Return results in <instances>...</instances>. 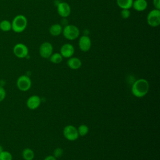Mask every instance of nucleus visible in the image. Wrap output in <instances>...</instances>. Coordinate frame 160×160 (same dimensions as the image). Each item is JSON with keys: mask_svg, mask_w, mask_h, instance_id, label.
<instances>
[{"mask_svg": "<svg viewBox=\"0 0 160 160\" xmlns=\"http://www.w3.org/2000/svg\"><path fill=\"white\" fill-rule=\"evenodd\" d=\"M147 22L151 27H157L160 24V10L154 9L147 15Z\"/></svg>", "mask_w": 160, "mask_h": 160, "instance_id": "nucleus-4", "label": "nucleus"}, {"mask_svg": "<svg viewBox=\"0 0 160 160\" xmlns=\"http://www.w3.org/2000/svg\"><path fill=\"white\" fill-rule=\"evenodd\" d=\"M149 89V84L147 80L143 78L136 80L132 86V94L137 98H142L146 96Z\"/></svg>", "mask_w": 160, "mask_h": 160, "instance_id": "nucleus-1", "label": "nucleus"}, {"mask_svg": "<svg viewBox=\"0 0 160 160\" xmlns=\"http://www.w3.org/2000/svg\"><path fill=\"white\" fill-rule=\"evenodd\" d=\"M44 160H57L56 159V158L52 155H50V156H46L44 159Z\"/></svg>", "mask_w": 160, "mask_h": 160, "instance_id": "nucleus-26", "label": "nucleus"}, {"mask_svg": "<svg viewBox=\"0 0 160 160\" xmlns=\"http://www.w3.org/2000/svg\"><path fill=\"white\" fill-rule=\"evenodd\" d=\"M63 149L61 148H57L56 149H55L54 150V152H53V156L56 158H61L62 154H63Z\"/></svg>", "mask_w": 160, "mask_h": 160, "instance_id": "nucleus-22", "label": "nucleus"}, {"mask_svg": "<svg viewBox=\"0 0 160 160\" xmlns=\"http://www.w3.org/2000/svg\"><path fill=\"white\" fill-rule=\"evenodd\" d=\"M49 32L52 36H58L62 32V28L59 24H54L49 29Z\"/></svg>", "mask_w": 160, "mask_h": 160, "instance_id": "nucleus-15", "label": "nucleus"}, {"mask_svg": "<svg viewBox=\"0 0 160 160\" xmlns=\"http://www.w3.org/2000/svg\"><path fill=\"white\" fill-rule=\"evenodd\" d=\"M62 33L66 39L72 41L79 37L80 31L79 28L75 25L68 24L62 28Z\"/></svg>", "mask_w": 160, "mask_h": 160, "instance_id": "nucleus-3", "label": "nucleus"}, {"mask_svg": "<svg viewBox=\"0 0 160 160\" xmlns=\"http://www.w3.org/2000/svg\"><path fill=\"white\" fill-rule=\"evenodd\" d=\"M28 26V19L22 14L16 15L11 22V30L16 33L23 32Z\"/></svg>", "mask_w": 160, "mask_h": 160, "instance_id": "nucleus-2", "label": "nucleus"}, {"mask_svg": "<svg viewBox=\"0 0 160 160\" xmlns=\"http://www.w3.org/2000/svg\"><path fill=\"white\" fill-rule=\"evenodd\" d=\"M74 53V46L69 43L64 44L60 49V54L62 58H69L72 56Z\"/></svg>", "mask_w": 160, "mask_h": 160, "instance_id": "nucleus-11", "label": "nucleus"}, {"mask_svg": "<svg viewBox=\"0 0 160 160\" xmlns=\"http://www.w3.org/2000/svg\"><path fill=\"white\" fill-rule=\"evenodd\" d=\"M22 156L24 160H32L34 158V152L30 148H25L22 151Z\"/></svg>", "mask_w": 160, "mask_h": 160, "instance_id": "nucleus-17", "label": "nucleus"}, {"mask_svg": "<svg viewBox=\"0 0 160 160\" xmlns=\"http://www.w3.org/2000/svg\"><path fill=\"white\" fill-rule=\"evenodd\" d=\"M0 29L4 32H8L11 30V22L7 19L2 20L0 22Z\"/></svg>", "mask_w": 160, "mask_h": 160, "instance_id": "nucleus-18", "label": "nucleus"}, {"mask_svg": "<svg viewBox=\"0 0 160 160\" xmlns=\"http://www.w3.org/2000/svg\"><path fill=\"white\" fill-rule=\"evenodd\" d=\"M18 88L22 91H26L31 87V80L29 76L22 75L19 76L16 81Z\"/></svg>", "mask_w": 160, "mask_h": 160, "instance_id": "nucleus-6", "label": "nucleus"}, {"mask_svg": "<svg viewBox=\"0 0 160 160\" xmlns=\"http://www.w3.org/2000/svg\"><path fill=\"white\" fill-rule=\"evenodd\" d=\"M2 151H3V148H2V146L1 145H0V152H2Z\"/></svg>", "mask_w": 160, "mask_h": 160, "instance_id": "nucleus-27", "label": "nucleus"}, {"mask_svg": "<svg viewBox=\"0 0 160 160\" xmlns=\"http://www.w3.org/2000/svg\"><path fill=\"white\" fill-rule=\"evenodd\" d=\"M91 40L89 36L83 35L80 37L78 41V45L81 51L83 52L88 51L91 48Z\"/></svg>", "mask_w": 160, "mask_h": 160, "instance_id": "nucleus-10", "label": "nucleus"}, {"mask_svg": "<svg viewBox=\"0 0 160 160\" xmlns=\"http://www.w3.org/2000/svg\"><path fill=\"white\" fill-rule=\"evenodd\" d=\"M57 11L58 14L62 18H67L71 14V7L66 2H61L57 6Z\"/></svg>", "mask_w": 160, "mask_h": 160, "instance_id": "nucleus-9", "label": "nucleus"}, {"mask_svg": "<svg viewBox=\"0 0 160 160\" xmlns=\"http://www.w3.org/2000/svg\"><path fill=\"white\" fill-rule=\"evenodd\" d=\"M67 64L70 69H78L81 68L82 62L81 59L76 57H71L67 61Z\"/></svg>", "mask_w": 160, "mask_h": 160, "instance_id": "nucleus-13", "label": "nucleus"}, {"mask_svg": "<svg viewBox=\"0 0 160 160\" xmlns=\"http://www.w3.org/2000/svg\"><path fill=\"white\" fill-rule=\"evenodd\" d=\"M62 56L59 52H55L51 55L49 57L50 61L54 64H59L62 61Z\"/></svg>", "mask_w": 160, "mask_h": 160, "instance_id": "nucleus-19", "label": "nucleus"}, {"mask_svg": "<svg viewBox=\"0 0 160 160\" xmlns=\"http://www.w3.org/2000/svg\"><path fill=\"white\" fill-rule=\"evenodd\" d=\"M152 3L155 9L160 10V0H153Z\"/></svg>", "mask_w": 160, "mask_h": 160, "instance_id": "nucleus-25", "label": "nucleus"}, {"mask_svg": "<svg viewBox=\"0 0 160 160\" xmlns=\"http://www.w3.org/2000/svg\"><path fill=\"white\" fill-rule=\"evenodd\" d=\"M6 91L2 86H0V102L3 101L6 98Z\"/></svg>", "mask_w": 160, "mask_h": 160, "instance_id": "nucleus-24", "label": "nucleus"}, {"mask_svg": "<svg viewBox=\"0 0 160 160\" xmlns=\"http://www.w3.org/2000/svg\"><path fill=\"white\" fill-rule=\"evenodd\" d=\"M63 135L69 141H75L79 137L77 128L72 125H68L63 129Z\"/></svg>", "mask_w": 160, "mask_h": 160, "instance_id": "nucleus-5", "label": "nucleus"}, {"mask_svg": "<svg viewBox=\"0 0 160 160\" xmlns=\"http://www.w3.org/2000/svg\"><path fill=\"white\" fill-rule=\"evenodd\" d=\"M77 129H78L79 136L80 135L81 136H86L88 133V131H89V128L86 124L80 125Z\"/></svg>", "mask_w": 160, "mask_h": 160, "instance_id": "nucleus-20", "label": "nucleus"}, {"mask_svg": "<svg viewBox=\"0 0 160 160\" xmlns=\"http://www.w3.org/2000/svg\"><path fill=\"white\" fill-rule=\"evenodd\" d=\"M14 54L18 58H24L28 55L29 49L27 46L23 43H17L12 49Z\"/></svg>", "mask_w": 160, "mask_h": 160, "instance_id": "nucleus-7", "label": "nucleus"}, {"mask_svg": "<svg viewBox=\"0 0 160 160\" xmlns=\"http://www.w3.org/2000/svg\"><path fill=\"white\" fill-rule=\"evenodd\" d=\"M132 7L137 11L141 12L144 11L148 7L146 0H135L133 1Z\"/></svg>", "mask_w": 160, "mask_h": 160, "instance_id": "nucleus-14", "label": "nucleus"}, {"mask_svg": "<svg viewBox=\"0 0 160 160\" xmlns=\"http://www.w3.org/2000/svg\"><path fill=\"white\" fill-rule=\"evenodd\" d=\"M0 160H12V156L9 152L3 150L0 152Z\"/></svg>", "mask_w": 160, "mask_h": 160, "instance_id": "nucleus-21", "label": "nucleus"}, {"mask_svg": "<svg viewBox=\"0 0 160 160\" xmlns=\"http://www.w3.org/2000/svg\"><path fill=\"white\" fill-rule=\"evenodd\" d=\"M41 104V99L37 95H32L30 96L26 102L27 107L32 110L37 109Z\"/></svg>", "mask_w": 160, "mask_h": 160, "instance_id": "nucleus-12", "label": "nucleus"}, {"mask_svg": "<svg viewBox=\"0 0 160 160\" xmlns=\"http://www.w3.org/2000/svg\"><path fill=\"white\" fill-rule=\"evenodd\" d=\"M133 0H116V3L118 6L122 9H129L132 8Z\"/></svg>", "mask_w": 160, "mask_h": 160, "instance_id": "nucleus-16", "label": "nucleus"}, {"mask_svg": "<svg viewBox=\"0 0 160 160\" xmlns=\"http://www.w3.org/2000/svg\"><path fill=\"white\" fill-rule=\"evenodd\" d=\"M131 12L128 9H122L121 11V16L122 17V19H128L130 16Z\"/></svg>", "mask_w": 160, "mask_h": 160, "instance_id": "nucleus-23", "label": "nucleus"}, {"mask_svg": "<svg viewBox=\"0 0 160 160\" xmlns=\"http://www.w3.org/2000/svg\"><path fill=\"white\" fill-rule=\"evenodd\" d=\"M53 47L52 45L49 42H42L39 49L40 56L43 58H49L51 55L52 54Z\"/></svg>", "mask_w": 160, "mask_h": 160, "instance_id": "nucleus-8", "label": "nucleus"}]
</instances>
